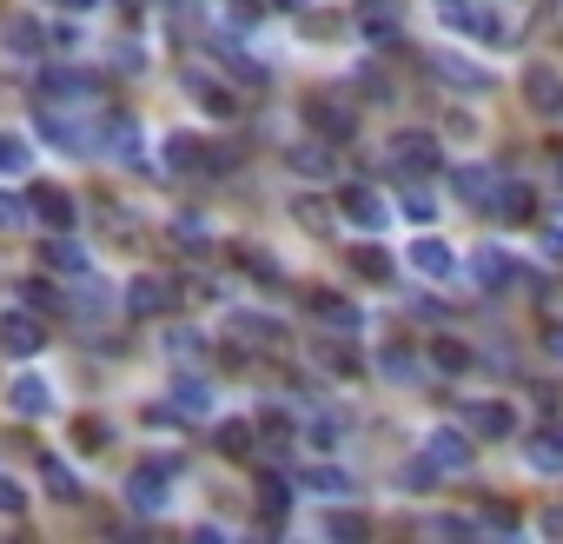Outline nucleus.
Returning <instances> with one entry per match:
<instances>
[{"label":"nucleus","mask_w":563,"mask_h":544,"mask_svg":"<svg viewBox=\"0 0 563 544\" xmlns=\"http://www.w3.org/2000/svg\"><path fill=\"white\" fill-rule=\"evenodd\" d=\"M438 21L444 27H470V0H438Z\"/></svg>","instance_id":"40"},{"label":"nucleus","mask_w":563,"mask_h":544,"mask_svg":"<svg viewBox=\"0 0 563 544\" xmlns=\"http://www.w3.org/2000/svg\"><path fill=\"white\" fill-rule=\"evenodd\" d=\"M173 246H193V253H206L212 240H206V219H180L173 226Z\"/></svg>","instance_id":"34"},{"label":"nucleus","mask_w":563,"mask_h":544,"mask_svg":"<svg viewBox=\"0 0 563 544\" xmlns=\"http://www.w3.org/2000/svg\"><path fill=\"white\" fill-rule=\"evenodd\" d=\"M27 213H34L47 232H66V226H73V200H66L60 186H34V193H27Z\"/></svg>","instance_id":"9"},{"label":"nucleus","mask_w":563,"mask_h":544,"mask_svg":"<svg viewBox=\"0 0 563 544\" xmlns=\"http://www.w3.org/2000/svg\"><path fill=\"white\" fill-rule=\"evenodd\" d=\"M298 485H305V492H318V498H352V479L339 472V464H311Z\"/></svg>","instance_id":"19"},{"label":"nucleus","mask_w":563,"mask_h":544,"mask_svg":"<svg viewBox=\"0 0 563 544\" xmlns=\"http://www.w3.org/2000/svg\"><path fill=\"white\" fill-rule=\"evenodd\" d=\"M21 167H27V146L0 133V173H21Z\"/></svg>","instance_id":"38"},{"label":"nucleus","mask_w":563,"mask_h":544,"mask_svg":"<svg viewBox=\"0 0 563 544\" xmlns=\"http://www.w3.org/2000/svg\"><path fill=\"white\" fill-rule=\"evenodd\" d=\"M537 524H543V531H550V537H563V505H550V511H543V518H537Z\"/></svg>","instance_id":"47"},{"label":"nucleus","mask_w":563,"mask_h":544,"mask_svg":"<svg viewBox=\"0 0 563 544\" xmlns=\"http://www.w3.org/2000/svg\"><path fill=\"white\" fill-rule=\"evenodd\" d=\"M405 213H412V219H431V193H425V186H405Z\"/></svg>","instance_id":"44"},{"label":"nucleus","mask_w":563,"mask_h":544,"mask_svg":"<svg viewBox=\"0 0 563 544\" xmlns=\"http://www.w3.org/2000/svg\"><path fill=\"white\" fill-rule=\"evenodd\" d=\"M305 432H311V445H318V451H332V445L345 438V419H339L332 406H311V425H305Z\"/></svg>","instance_id":"21"},{"label":"nucleus","mask_w":563,"mask_h":544,"mask_svg":"<svg viewBox=\"0 0 563 544\" xmlns=\"http://www.w3.org/2000/svg\"><path fill=\"white\" fill-rule=\"evenodd\" d=\"M40 472H47V485H53V498H79V485H73V472L60 458H40Z\"/></svg>","instance_id":"31"},{"label":"nucleus","mask_w":563,"mask_h":544,"mask_svg":"<svg viewBox=\"0 0 563 544\" xmlns=\"http://www.w3.org/2000/svg\"><path fill=\"white\" fill-rule=\"evenodd\" d=\"M173 472H180V458H146L139 472H133V485H126V505L146 511V518L167 511V479H173Z\"/></svg>","instance_id":"1"},{"label":"nucleus","mask_w":563,"mask_h":544,"mask_svg":"<svg viewBox=\"0 0 563 544\" xmlns=\"http://www.w3.org/2000/svg\"><path fill=\"white\" fill-rule=\"evenodd\" d=\"M113 60H120V73H139V67H146V47H133V40H120V47H113Z\"/></svg>","instance_id":"42"},{"label":"nucleus","mask_w":563,"mask_h":544,"mask_svg":"<svg viewBox=\"0 0 563 544\" xmlns=\"http://www.w3.org/2000/svg\"><path fill=\"white\" fill-rule=\"evenodd\" d=\"M232 333H238V346H279V326L266 313H232Z\"/></svg>","instance_id":"20"},{"label":"nucleus","mask_w":563,"mask_h":544,"mask_svg":"<svg viewBox=\"0 0 563 544\" xmlns=\"http://www.w3.org/2000/svg\"><path fill=\"white\" fill-rule=\"evenodd\" d=\"M305 305H311V319H326L332 333H358L365 326V313L352 299H339V292H305Z\"/></svg>","instance_id":"8"},{"label":"nucleus","mask_w":563,"mask_h":544,"mask_svg":"<svg viewBox=\"0 0 563 544\" xmlns=\"http://www.w3.org/2000/svg\"><path fill=\"white\" fill-rule=\"evenodd\" d=\"M186 94H193V100H199V107H206V113H219V120H225V113H232V94H219V87H212V81H206V73H186Z\"/></svg>","instance_id":"23"},{"label":"nucleus","mask_w":563,"mask_h":544,"mask_svg":"<svg viewBox=\"0 0 563 544\" xmlns=\"http://www.w3.org/2000/svg\"><path fill=\"white\" fill-rule=\"evenodd\" d=\"M524 94H530V107L563 113V81H556V67H530V73H524Z\"/></svg>","instance_id":"13"},{"label":"nucleus","mask_w":563,"mask_h":544,"mask_svg":"<svg viewBox=\"0 0 563 544\" xmlns=\"http://www.w3.org/2000/svg\"><path fill=\"white\" fill-rule=\"evenodd\" d=\"M53 8H100V0H53Z\"/></svg>","instance_id":"48"},{"label":"nucleus","mask_w":563,"mask_h":544,"mask_svg":"<svg viewBox=\"0 0 563 544\" xmlns=\"http://www.w3.org/2000/svg\"><path fill=\"white\" fill-rule=\"evenodd\" d=\"M21 505H27V492H21V485H14V479H0V511H8V518H14V511H21Z\"/></svg>","instance_id":"45"},{"label":"nucleus","mask_w":563,"mask_h":544,"mask_svg":"<svg viewBox=\"0 0 563 544\" xmlns=\"http://www.w3.org/2000/svg\"><path fill=\"white\" fill-rule=\"evenodd\" d=\"M457 425L477 432V438H517V412L498 406V399H477V406H457Z\"/></svg>","instance_id":"3"},{"label":"nucleus","mask_w":563,"mask_h":544,"mask_svg":"<svg viewBox=\"0 0 563 544\" xmlns=\"http://www.w3.org/2000/svg\"><path fill=\"white\" fill-rule=\"evenodd\" d=\"M8 47H14V53H40V27H34V21H14V27H8Z\"/></svg>","instance_id":"36"},{"label":"nucleus","mask_w":563,"mask_h":544,"mask_svg":"<svg viewBox=\"0 0 563 544\" xmlns=\"http://www.w3.org/2000/svg\"><path fill=\"white\" fill-rule=\"evenodd\" d=\"M47 266H60V273H87V253H79L73 240H47V253H40Z\"/></svg>","instance_id":"26"},{"label":"nucleus","mask_w":563,"mask_h":544,"mask_svg":"<svg viewBox=\"0 0 563 544\" xmlns=\"http://www.w3.org/2000/svg\"><path fill=\"white\" fill-rule=\"evenodd\" d=\"M470 34H477V40H491V47H504V40H511V27H504L491 8H470Z\"/></svg>","instance_id":"27"},{"label":"nucleus","mask_w":563,"mask_h":544,"mask_svg":"<svg viewBox=\"0 0 563 544\" xmlns=\"http://www.w3.org/2000/svg\"><path fill=\"white\" fill-rule=\"evenodd\" d=\"M305 120H311L318 133H326V140H352V133H358V113H352V107H339L332 94H318V100H305Z\"/></svg>","instance_id":"5"},{"label":"nucleus","mask_w":563,"mask_h":544,"mask_svg":"<svg viewBox=\"0 0 563 544\" xmlns=\"http://www.w3.org/2000/svg\"><path fill=\"white\" fill-rule=\"evenodd\" d=\"M431 67H438V81H451V87H470V94L491 87V73L477 60H464V53H431Z\"/></svg>","instance_id":"10"},{"label":"nucleus","mask_w":563,"mask_h":544,"mask_svg":"<svg viewBox=\"0 0 563 544\" xmlns=\"http://www.w3.org/2000/svg\"><path fill=\"white\" fill-rule=\"evenodd\" d=\"M550 352H556V359H563V333H556V339H550Z\"/></svg>","instance_id":"49"},{"label":"nucleus","mask_w":563,"mask_h":544,"mask_svg":"<svg viewBox=\"0 0 563 544\" xmlns=\"http://www.w3.org/2000/svg\"><path fill=\"white\" fill-rule=\"evenodd\" d=\"M232 21H238V27H253V21H259V0H232Z\"/></svg>","instance_id":"46"},{"label":"nucleus","mask_w":563,"mask_h":544,"mask_svg":"<svg viewBox=\"0 0 563 544\" xmlns=\"http://www.w3.org/2000/svg\"><path fill=\"white\" fill-rule=\"evenodd\" d=\"M173 406H180V412H193V419H206V412H212V392H206L199 378H180V392H173Z\"/></svg>","instance_id":"25"},{"label":"nucleus","mask_w":563,"mask_h":544,"mask_svg":"<svg viewBox=\"0 0 563 544\" xmlns=\"http://www.w3.org/2000/svg\"><path fill=\"white\" fill-rule=\"evenodd\" d=\"M391 167H405L412 180H418V173H438V140L418 133V126H412V133H391Z\"/></svg>","instance_id":"4"},{"label":"nucleus","mask_w":563,"mask_h":544,"mask_svg":"<svg viewBox=\"0 0 563 544\" xmlns=\"http://www.w3.org/2000/svg\"><path fill=\"white\" fill-rule=\"evenodd\" d=\"M485 531H517V511L511 505H485V518H477Z\"/></svg>","instance_id":"39"},{"label":"nucleus","mask_w":563,"mask_h":544,"mask_svg":"<svg viewBox=\"0 0 563 544\" xmlns=\"http://www.w3.org/2000/svg\"><path fill=\"white\" fill-rule=\"evenodd\" d=\"M470 273H477V286H485V292H504L511 279H524V273H517V266H511L498 246H485V253H477V259H470Z\"/></svg>","instance_id":"12"},{"label":"nucleus","mask_w":563,"mask_h":544,"mask_svg":"<svg viewBox=\"0 0 563 544\" xmlns=\"http://www.w3.org/2000/svg\"><path fill=\"white\" fill-rule=\"evenodd\" d=\"M219 451H225V458H246V451H253V425H246V419H225V425H219Z\"/></svg>","instance_id":"24"},{"label":"nucleus","mask_w":563,"mask_h":544,"mask_svg":"<svg viewBox=\"0 0 563 544\" xmlns=\"http://www.w3.org/2000/svg\"><path fill=\"white\" fill-rule=\"evenodd\" d=\"M40 319H27V313H14V319H0V346L8 352H40Z\"/></svg>","instance_id":"18"},{"label":"nucleus","mask_w":563,"mask_h":544,"mask_svg":"<svg viewBox=\"0 0 563 544\" xmlns=\"http://www.w3.org/2000/svg\"><path fill=\"white\" fill-rule=\"evenodd\" d=\"M412 273L444 279V273H457V259H451V246H444V240H418V246H412Z\"/></svg>","instance_id":"17"},{"label":"nucleus","mask_w":563,"mask_h":544,"mask_svg":"<svg viewBox=\"0 0 563 544\" xmlns=\"http://www.w3.org/2000/svg\"><path fill=\"white\" fill-rule=\"evenodd\" d=\"M352 273H365V279H378V286H384L397 266H391V253H384V246H352Z\"/></svg>","instance_id":"22"},{"label":"nucleus","mask_w":563,"mask_h":544,"mask_svg":"<svg viewBox=\"0 0 563 544\" xmlns=\"http://www.w3.org/2000/svg\"><path fill=\"white\" fill-rule=\"evenodd\" d=\"M326 531H332V537H365V518H345V511H332V518H326Z\"/></svg>","instance_id":"43"},{"label":"nucleus","mask_w":563,"mask_h":544,"mask_svg":"<svg viewBox=\"0 0 563 544\" xmlns=\"http://www.w3.org/2000/svg\"><path fill=\"white\" fill-rule=\"evenodd\" d=\"M34 213H27V200H14V193H0V232H21Z\"/></svg>","instance_id":"33"},{"label":"nucleus","mask_w":563,"mask_h":544,"mask_svg":"<svg viewBox=\"0 0 563 544\" xmlns=\"http://www.w3.org/2000/svg\"><path fill=\"white\" fill-rule=\"evenodd\" d=\"M397 479H405V485H418V492H431V485H438L444 472L431 464V451H418V458H412V464H405V472H397Z\"/></svg>","instance_id":"28"},{"label":"nucleus","mask_w":563,"mask_h":544,"mask_svg":"<svg viewBox=\"0 0 563 544\" xmlns=\"http://www.w3.org/2000/svg\"><path fill=\"white\" fill-rule=\"evenodd\" d=\"M339 213H345L352 226H365V232H378V226L391 219V206H384L371 186H345V193H339Z\"/></svg>","instance_id":"7"},{"label":"nucleus","mask_w":563,"mask_h":544,"mask_svg":"<svg viewBox=\"0 0 563 544\" xmlns=\"http://www.w3.org/2000/svg\"><path fill=\"white\" fill-rule=\"evenodd\" d=\"M292 173H305V180H326L332 173V146H318V140H292Z\"/></svg>","instance_id":"14"},{"label":"nucleus","mask_w":563,"mask_h":544,"mask_svg":"<svg viewBox=\"0 0 563 544\" xmlns=\"http://www.w3.org/2000/svg\"><path fill=\"white\" fill-rule=\"evenodd\" d=\"M431 365H438V372H464V365H470V352H464V346H451V339H438V346H431Z\"/></svg>","instance_id":"32"},{"label":"nucleus","mask_w":563,"mask_h":544,"mask_svg":"<svg viewBox=\"0 0 563 544\" xmlns=\"http://www.w3.org/2000/svg\"><path fill=\"white\" fill-rule=\"evenodd\" d=\"M358 27H365V34H371V40H391V34H397V27H391V14H384V8H371V14H365V21H358Z\"/></svg>","instance_id":"41"},{"label":"nucleus","mask_w":563,"mask_h":544,"mask_svg":"<svg viewBox=\"0 0 563 544\" xmlns=\"http://www.w3.org/2000/svg\"><path fill=\"white\" fill-rule=\"evenodd\" d=\"M431 464H438V472H464V464H470V445H464V432H431Z\"/></svg>","instance_id":"15"},{"label":"nucleus","mask_w":563,"mask_h":544,"mask_svg":"<svg viewBox=\"0 0 563 544\" xmlns=\"http://www.w3.org/2000/svg\"><path fill=\"white\" fill-rule=\"evenodd\" d=\"M524 458L537 464V472H563V425H550V432L524 438Z\"/></svg>","instance_id":"16"},{"label":"nucleus","mask_w":563,"mask_h":544,"mask_svg":"<svg viewBox=\"0 0 563 544\" xmlns=\"http://www.w3.org/2000/svg\"><path fill=\"white\" fill-rule=\"evenodd\" d=\"M378 365H384V378H418V359H412L405 346H391V352H384Z\"/></svg>","instance_id":"35"},{"label":"nucleus","mask_w":563,"mask_h":544,"mask_svg":"<svg viewBox=\"0 0 563 544\" xmlns=\"http://www.w3.org/2000/svg\"><path fill=\"white\" fill-rule=\"evenodd\" d=\"M8 406H14L21 419H47V412H53L47 378H34V372H27V378H14V385H8Z\"/></svg>","instance_id":"11"},{"label":"nucleus","mask_w":563,"mask_h":544,"mask_svg":"<svg viewBox=\"0 0 563 544\" xmlns=\"http://www.w3.org/2000/svg\"><path fill=\"white\" fill-rule=\"evenodd\" d=\"M530 206H537L530 186H504V193H498V213H504V219H530Z\"/></svg>","instance_id":"30"},{"label":"nucleus","mask_w":563,"mask_h":544,"mask_svg":"<svg viewBox=\"0 0 563 544\" xmlns=\"http://www.w3.org/2000/svg\"><path fill=\"white\" fill-rule=\"evenodd\" d=\"M180 305V279H159V273H139L126 286V313L133 319H159V313H173Z\"/></svg>","instance_id":"2"},{"label":"nucleus","mask_w":563,"mask_h":544,"mask_svg":"<svg viewBox=\"0 0 563 544\" xmlns=\"http://www.w3.org/2000/svg\"><path fill=\"white\" fill-rule=\"evenodd\" d=\"M451 193H457L464 206H498V193H504V186H498V173H491V167H457V173H451Z\"/></svg>","instance_id":"6"},{"label":"nucleus","mask_w":563,"mask_h":544,"mask_svg":"<svg viewBox=\"0 0 563 544\" xmlns=\"http://www.w3.org/2000/svg\"><path fill=\"white\" fill-rule=\"evenodd\" d=\"M292 213H298V226H311V232H332V206H326V200H292Z\"/></svg>","instance_id":"29"},{"label":"nucleus","mask_w":563,"mask_h":544,"mask_svg":"<svg viewBox=\"0 0 563 544\" xmlns=\"http://www.w3.org/2000/svg\"><path fill=\"white\" fill-rule=\"evenodd\" d=\"M73 445H79V451H100V445H107V425H100V419H79Z\"/></svg>","instance_id":"37"}]
</instances>
